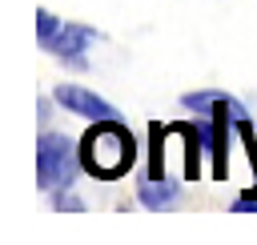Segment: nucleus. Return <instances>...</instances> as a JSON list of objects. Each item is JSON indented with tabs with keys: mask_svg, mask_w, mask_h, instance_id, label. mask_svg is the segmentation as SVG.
Instances as JSON below:
<instances>
[{
	"mask_svg": "<svg viewBox=\"0 0 257 245\" xmlns=\"http://www.w3.org/2000/svg\"><path fill=\"white\" fill-rule=\"evenodd\" d=\"M76 145H80V169L88 177H96V181H116L137 161V141L116 116L92 120V129Z\"/></svg>",
	"mask_w": 257,
	"mask_h": 245,
	"instance_id": "1",
	"label": "nucleus"
},
{
	"mask_svg": "<svg viewBox=\"0 0 257 245\" xmlns=\"http://www.w3.org/2000/svg\"><path fill=\"white\" fill-rule=\"evenodd\" d=\"M185 108L209 116V129H213V145H209V153H213V177L221 181L229 173V133L245 116V104L233 100L229 92L205 88V92H185Z\"/></svg>",
	"mask_w": 257,
	"mask_h": 245,
	"instance_id": "2",
	"label": "nucleus"
},
{
	"mask_svg": "<svg viewBox=\"0 0 257 245\" xmlns=\"http://www.w3.org/2000/svg\"><path fill=\"white\" fill-rule=\"evenodd\" d=\"M76 165H80V145L72 149L68 137H60V133H44V137L36 141V185H40L44 193L68 189Z\"/></svg>",
	"mask_w": 257,
	"mask_h": 245,
	"instance_id": "3",
	"label": "nucleus"
},
{
	"mask_svg": "<svg viewBox=\"0 0 257 245\" xmlns=\"http://www.w3.org/2000/svg\"><path fill=\"white\" fill-rule=\"evenodd\" d=\"M52 100H56V104H64L68 112L84 116V120H104V116H116V108H112L104 96H96V92H88V88H80V84H56Z\"/></svg>",
	"mask_w": 257,
	"mask_h": 245,
	"instance_id": "4",
	"label": "nucleus"
},
{
	"mask_svg": "<svg viewBox=\"0 0 257 245\" xmlns=\"http://www.w3.org/2000/svg\"><path fill=\"white\" fill-rule=\"evenodd\" d=\"M92 40H96V32H92L88 24H64L60 36L52 40V52H56L64 64H76V68H80V64H84V48H88Z\"/></svg>",
	"mask_w": 257,
	"mask_h": 245,
	"instance_id": "5",
	"label": "nucleus"
},
{
	"mask_svg": "<svg viewBox=\"0 0 257 245\" xmlns=\"http://www.w3.org/2000/svg\"><path fill=\"white\" fill-rule=\"evenodd\" d=\"M137 197H141L145 209H161V205H169L177 197V181H169V177H141Z\"/></svg>",
	"mask_w": 257,
	"mask_h": 245,
	"instance_id": "6",
	"label": "nucleus"
},
{
	"mask_svg": "<svg viewBox=\"0 0 257 245\" xmlns=\"http://www.w3.org/2000/svg\"><path fill=\"white\" fill-rule=\"evenodd\" d=\"M60 28H64V24H60L48 8H40V12H36V36H40V44H44V48H52V40L60 36Z\"/></svg>",
	"mask_w": 257,
	"mask_h": 245,
	"instance_id": "7",
	"label": "nucleus"
},
{
	"mask_svg": "<svg viewBox=\"0 0 257 245\" xmlns=\"http://www.w3.org/2000/svg\"><path fill=\"white\" fill-rule=\"evenodd\" d=\"M52 205H56V209H64V213H76V209H80V197H72V193H64V189H56V193H52Z\"/></svg>",
	"mask_w": 257,
	"mask_h": 245,
	"instance_id": "8",
	"label": "nucleus"
}]
</instances>
